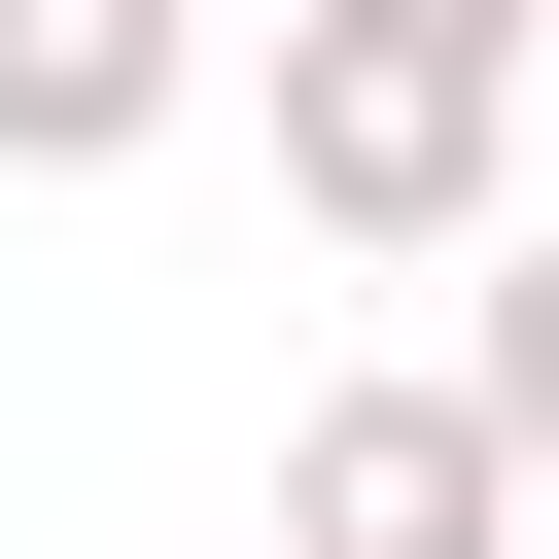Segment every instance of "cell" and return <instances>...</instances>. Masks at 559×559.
<instances>
[{
	"instance_id": "2",
	"label": "cell",
	"mask_w": 559,
	"mask_h": 559,
	"mask_svg": "<svg viewBox=\"0 0 559 559\" xmlns=\"http://www.w3.org/2000/svg\"><path fill=\"white\" fill-rule=\"evenodd\" d=\"M524 524H559V489H524L489 384L419 349V384H314V419H280V524H245V559H524Z\"/></svg>"
},
{
	"instance_id": "1",
	"label": "cell",
	"mask_w": 559,
	"mask_h": 559,
	"mask_svg": "<svg viewBox=\"0 0 559 559\" xmlns=\"http://www.w3.org/2000/svg\"><path fill=\"white\" fill-rule=\"evenodd\" d=\"M280 210L384 245V280H489L524 245V70H419V35H314L280 0Z\"/></svg>"
},
{
	"instance_id": "3",
	"label": "cell",
	"mask_w": 559,
	"mask_h": 559,
	"mask_svg": "<svg viewBox=\"0 0 559 559\" xmlns=\"http://www.w3.org/2000/svg\"><path fill=\"white\" fill-rule=\"evenodd\" d=\"M210 105V0H0V175H140Z\"/></svg>"
},
{
	"instance_id": "5",
	"label": "cell",
	"mask_w": 559,
	"mask_h": 559,
	"mask_svg": "<svg viewBox=\"0 0 559 559\" xmlns=\"http://www.w3.org/2000/svg\"><path fill=\"white\" fill-rule=\"evenodd\" d=\"M314 35H419V70H524L559 0H314Z\"/></svg>"
},
{
	"instance_id": "4",
	"label": "cell",
	"mask_w": 559,
	"mask_h": 559,
	"mask_svg": "<svg viewBox=\"0 0 559 559\" xmlns=\"http://www.w3.org/2000/svg\"><path fill=\"white\" fill-rule=\"evenodd\" d=\"M454 384H489V454H524V489H559V210H524V245H489V280H454Z\"/></svg>"
}]
</instances>
